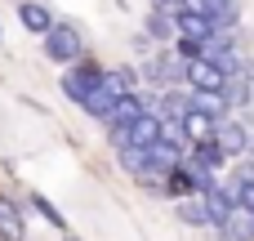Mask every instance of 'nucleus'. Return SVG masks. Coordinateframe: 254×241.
I'll return each mask as SVG.
<instances>
[{"label":"nucleus","instance_id":"obj_1","mask_svg":"<svg viewBox=\"0 0 254 241\" xmlns=\"http://www.w3.org/2000/svg\"><path fill=\"white\" fill-rule=\"evenodd\" d=\"M45 54H49L54 63H76V58H80V31L67 27V22H58V27L45 36Z\"/></svg>","mask_w":254,"mask_h":241},{"label":"nucleus","instance_id":"obj_2","mask_svg":"<svg viewBox=\"0 0 254 241\" xmlns=\"http://www.w3.org/2000/svg\"><path fill=\"white\" fill-rule=\"evenodd\" d=\"M103 85V72L94 67V63H85V67H71L67 76H63V94L71 98V103H85L94 89Z\"/></svg>","mask_w":254,"mask_h":241},{"label":"nucleus","instance_id":"obj_3","mask_svg":"<svg viewBox=\"0 0 254 241\" xmlns=\"http://www.w3.org/2000/svg\"><path fill=\"white\" fill-rule=\"evenodd\" d=\"M183 76H188V80H192V89H201V94H223V85H228L223 67H214V63H205V58L188 63V67H183Z\"/></svg>","mask_w":254,"mask_h":241},{"label":"nucleus","instance_id":"obj_4","mask_svg":"<svg viewBox=\"0 0 254 241\" xmlns=\"http://www.w3.org/2000/svg\"><path fill=\"white\" fill-rule=\"evenodd\" d=\"M201 206H205V215H210V228H219L223 233V224L232 219V210H237V201H232V192L228 188H210V192H201Z\"/></svg>","mask_w":254,"mask_h":241},{"label":"nucleus","instance_id":"obj_5","mask_svg":"<svg viewBox=\"0 0 254 241\" xmlns=\"http://www.w3.org/2000/svg\"><path fill=\"white\" fill-rule=\"evenodd\" d=\"M214 143L223 148V157H246V152H250V134H246L241 121H219Z\"/></svg>","mask_w":254,"mask_h":241},{"label":"nucleus","instance_id":"obj_6","mask_svg":"<svg viewBox=\"0 0 254 241\" xmlns=\"http://www.w3.org/2000/svg\"><path fill=\"white\" fill-rule=\"evenodd\" d=\"M18 22L31 31V36H49L58 22H54V13L45 9V4H36V0H27V4H18Z\"/></svg>","mask_w":254,"mask_h":241},{"label":"nucleus","instance_id":"obj_7","mask_svg":"<svg viewBox=\"0 0 254 241\" xmlns=\"http://www.w3.org/2000/svg\"><path fill=\"white\" fill-rule=\"evenodd\" d=\"M179 72H183V63L174 58V49H170V54H161V58H152V63L143 67L147 85H161V89H165V85H174V76H179Z\"/></svg>","mask_w":254,"mask_h":241},{"label":"nucleus","instance_id":"obj_8","mask_svg":"<svg viewBox=\"0 0 254 241\" xmlns=\"http://www.w3.org/2000/svg\"><path fill=\"white\" fill-rule=\"evenodd\" d=\"M228 192H232V201H237L241 210H250V215H254V165H237Z\"/></svg>","mask_w":254,"mask_h":241},{"label":"nucleus","instance_id":"obj_9","mask_svg":"<svg viewBox=\"0 0 254 241\" xmlns=\"http://www.w3.org/2000/svg\"><path fill=\"white\" fill-rule=\"evenodd\" d=\"M103 89L121 103V98H134L138 94V76L134 72H125V67H116V72H103Z\"/></svg>","mask_w":254,"mask_h":241},{"label":"nucleus","instance_id":"obj_10","mask_svg":"<svg viewBox=\"0 0 254 241\" xmlns=\"http://www.w3.org/2000/svg\"><path fill=\"white\" fill-rule=\"evenodd\" d=\"M161 139V116L156 112H143L134 125H129V148H152Z\"/></svg>","mask_w":254,"mask_h":241},{"label":"nucleus","instance_id":"obj_11","mask_svg":"<svg viewBox=\"0 0 254 241\" xmlns=\"http://www.w3.org/2000/svg\"><path fill=\"white\" fill-rule=\"evenodd\" d=\"M214 130H219V121H210V116H201V112H192L188 107V116H183V134H188V143L196 148V143H210L214 139Z\"/></svg>","mask_w":254,"mask_h":241},{"label":"nucleus","instance_id":"obj_12","mask_svg":"<svg viewBox=\"0 0 254 241\" xmlns=\"http://www.w3.org/2000/svg\"><path fill=\"white\" fill-rule=\"evenodd\" d=\"M188 107H192V112H201V116H210V121H223V112H228L223 94H201V89H192V94H188Z\"/></svg>","mask_w":254,"mask_h":241},{"label":"nucleus","instance_id":"obj_13","mask_svg":"<svg viewBox=\"0 0 254 241\" xmlns=\"http://www.w3.org/2000/svg\"><path fill=\"white\" fill-rule=\"evenodd\" d=\"M223 241H254V215L250 210H232V219L223 224Z\"/></svg>","mask_w":254,"mask_h":241},{"label":"nucleus","instance_id":"obj_14","mask_svg":"<svg viewBox=\"0 0 254 241\" xmlns=\"http://www.w3.org/2000/svg\"><path fill=\"white\" fill-rule=\"evenodd\" d=\"M179 36H188V40H201V45H205V40L214 36V27H210V18H201V13H188V9H183V13H179Z\"/></svg>","mask_w":254,"mask_h":241},{"label":"nucleus","instance_id":"obj_15","mask_svg":"<svg viewBox=\"0 0 254 241\" xmlns=\"http://www.w3.org/2000/svg\"><path fill=\"white\" fill-rule=\"evenodd\" d=\"M223 161H228V157H223V148H219L214 139H210V143H196V148H192V165H196V170H205V174H214Z\"/></svg>","mask_w":254,"mask_h":241},{"label":"nucleus","instance_id":"obj_16","mask_svg":"<svg viewBox=\"0 0 254 241\" xmlns=\"http://www.w3.org/2000/svg\"><path fill=\"white\" fill-rule=\"evenodd\" d=\"M254 98V85H250V76L241 72V76H228V85H223V103L228 107H246Z\"/></svg>","mask_w":254,"mask_h":241},{"label":"nucleus","instance_id":"obj_17","mask_svg":"<svg viewBox=\"0 0 254 241\" xmlns=\"http://www.w3.org/2000/svg\"><path fill=\"white\" fill-rule=\"evenodd\" d=\"M0 237L4 241H22V215L9 197H0Z\"/></svg>","mask_w":254,"mask_h":241},{"label":"nucleus","instance_id":"obj_18","mask_svg":"<svg viewBox=\"0 0 254 241\" xmlns=\"http://www.w3.org/2000/svg\"><path fill=\"white\" fill-rule=\"evenodd\" d=\"M80 107H85V112H89L94 121H112V112H116V98H112V94H107V89L98 85V89H94V94H89V98H85Z\"/></svg>","mask_w":254,"mask_h":241},{"label":"nucleus","instance_id":"obj_19","mask_svg":"<svg viewBox=\"0 0 254 241\" xmlns=\"http://www.w3.org/2000/svg\"><path fill=\"white\" fill-rule=\"evenodd\" d=\"M143 112H147V107H143V98H138V94H134V98H121L107 125H125V130H129V125H134V121H138Z\"/></svg>","mask_w":254,"mask_h":241},{"label":"nucleus","instance_id":"obj_20","mask_svg":"<svg viewBox=\"0 0 254 241\" xmlns=\"http://www.w3.org/2000/svg\"><path fill=\"white\" fill-rule=\"evenodd\" d=\"M143 36H147V40H170V36H174V18H165V13L152 9L147 22H143Z\"/></svg>","mask_w":254,"mask_h":241},{"label":"nucleus","instance_id":"obj_21","mask_svg":"<svg viewBox=\"0 0 254 241\" xmlns=\"http://www.w3.org/2000/svg\"><path fill=\"white\" fill-rule=\"evenodd\" d=\"M121 170H129V174L138 179L143 170H152V152H147V148H125V152H121Z\"/></svg>","mask_w":254,"mask_h":241},{"label":"nucleus","instance_id":"obj_22","mask_svg":"<svg viewBox=\"0 0 254 241\" xmlns=\"http://www.w3.org/2000/svg\"><path fill=\"white\" fill-rule=\"evenodd\" d=\"M138 183H143L152 197H170V170H156V165H152V170L138 174Z\"/></svg>","mask_w":254,"mask_h":241},{"label":"nucleus","instance_id":"obj_23","mask_svg":"<svg viewBox=\"0 0 254 241\" xmlns=\"http://www.w3.org/2000/svg\"><path fill=\"white\" fill-rule=\"evenodd\" d=\"M156 143H170V148H188L183 121H161V139H156Z\"/></svg>","mask_w":254,"mask_h":241},{"label":"nucleus","instance_id":"obj_24","mask_svg":"<svg viewBox=\"0 0 254 241\" xmlns=\"http://www.w3.org/2000/svg\"><path fill=\"white\" fill-rule=\"evenodd\" d=\"M179 219L192 224V228H210V215H205V206H196V201H183V206H179Z\"/></svg>","mask_w":254,"mask_h":241},{"label":"nucleus","instance_id":"obj_25","mask_svg":"<svg viewBox=\"0 0 254 241\" xmlns=\"http://www.w3.org/2000/svg\"><path fill=\"white\" fill-rule=\"evenodd\" d=\"M31 206H36V210H40V215H45V219H49V224H54V228H58L63 237H67V219H63V215H58V210H54V206H49L45 197H36V192H31Z\"/></svg>","mask_w":254,"mask_h":241},{"label":"nucleus","instance_id":"obj_26","mask_svg":"<svg viewBox=\"0 0 254 241\" xmlns=\"http://www.w3.org/2000/svg\"><path fill=\"white\" fill-rule=\"evenodd\" d=\"M152 9H156V13H165V18H174V22H179V13H183V0H152Z\"/></svg>","mask_w":254,"mask_h":241},{"label":"nucleus","instance_id":"obj_27","mask_svg":"<svg viewBox=\"0 0 254 241\" xmlns=\"http://www.w3.org/2000/svg\"><path fill=\"white\" fill-rule=\"evenodd\" d=\"M63 241H80V237H71V233H67V237H63Z\"/></svg>","mask_w":254,"mask_h":241}]
</instances>
